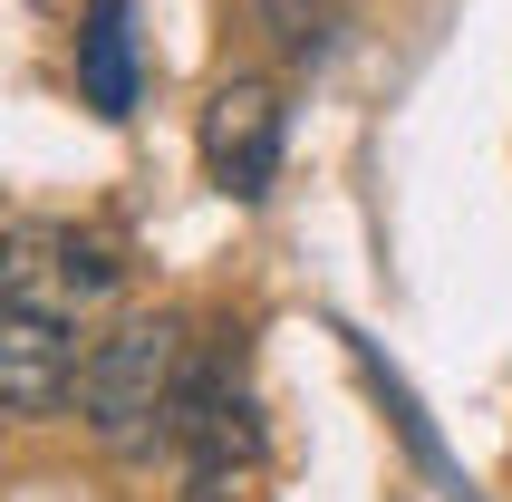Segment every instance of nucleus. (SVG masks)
Returning <instances> with one entry per match:
<instances>
[{"instance_id":"nucleus-2","label":"nucleus","mask_w":512,"mask_h":502,"mask_svg":"<svg viewBox=\"0 0 512 502\" xmlns=\"http://www.w3.org/2000/svg\"><path fill=\"white\" fill-rule=\"evenodd\" d=\"M281 136H290V107L271 78H223L213 87V107H203V174H213V194L232 203H261L281 184Z\"/></svg>"},{"instance_id":"nucleus-1","label":"nucleus","mask_w":512,"mask_h":502,"mask_svg":"<svg viewBox=\"0 0 512 502\" xmlns=\"http://www.w3.org/2000/svg\"><path fill=\"white\" fill-rule=\"evenodd\" d=\"M184 367H194V348H184V319H174V309L116 319V329L78 358V396H68L78 425H87V445L116 454V464H145V454L165 445V425H174Z\"/></svg>"},{"instance_id":"nucleus-5","label":"nucleus","mask_w":512,"mask_h":502,"mask_svg":"<svg viewBox=\"0 0 512 502\" xmlns=\"http://www.w3.org/2000/svg\"><path fill=\"white\" fill-rule=\"evenodd\" d=\"M242 20L281 68H310L329 49V29H339V0H242Z\"/></svg>"},{"instance_id":"nucleus-4","label":"nucleus","mask_w":512,"mask_h":502,"mask_svg":"<svg viewBox=\"0 0 512 502\" xmlns=\"http://www.w3.org/2000/svg\"><path fill=\"white\" fill-rule=\"evenodd\" d=\"M78 97L107 126L136 116V0H87L78 20Z\"/></svg>"},{"instance_id":"nucleus-3","label":"nucleus","mask_w":512,"mask_h":502,"mask_svg":"<svg viewBox=\"0 0 512 502\" xmlns=\"http://www.w3.org/2000/svg\"><path fill=\"white\" fill-rule=\"evenodd\" d=\"M78 396V338L39 300L0 290V416H58Z\"/></svg>"},{"instance_id":"nucleus-6","label":"nucleus","mask_w":512,"mask_h":502,"mask_svg":"<svg viewBox=\"0 0 512 502\" xmlns=\"http://www.w3.org/2000/svg\"><path fill=\"white\" fill-rule=\"evenodd\" d=\"M184 502H261V464H194Z\"/></svg>"}]
</instances>
